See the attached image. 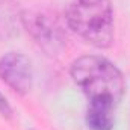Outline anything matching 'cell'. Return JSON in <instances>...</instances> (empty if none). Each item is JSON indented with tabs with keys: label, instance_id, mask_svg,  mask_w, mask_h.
Segmentation results:
<instances>
[{
	"label": "cell",
	"instance_id": "obj_1",
	"mask_svg": "<svg viewBox=\"0 0 130 130\" xmlns=\"http://www.w3.org/2000/svg\"><path fill=\"white\" fill-rule=\"evenodd\" d=\"M71 79L88 100H104L115 104L124 95L126 82L121 71L101 56H82L71 64Z\"/></svg>",
	"mask_w": 130,
	"mask_h": 130
},
{
	"label": "cell",
	"instance_id": "obj_2",
	"mask_svg": "<svg viewBox=\"0 0 130 130\" xmlns=\"http://www.w3.org/2000/svg\"><path fill=\"white\" fill-rule=\"evenodd\" d=\"M70 29L98 48L113 39V9L110 0H71L67 11Z\"/></svg>",
	"mask_w": 130,
	"mask_h": 130
},
{
	"label": "cell",
	"instance_id": "obj_3",
	"mask_svg": "<svg viewBox=\"0 0 130 130\" xmlns=\"http://www.w3.org/2000/svg\"><path fill=\"white\" fill-rule=\"evenodd\" d=\"M0 79L15 92L27 94L32 88V62L23 53L11 52L0 59Z\"/></svg>",
	"mask_w": 130,
	"mask_h": 130
},
{
	"label": "cell",
	"instance_id": "obj_4",
	"mask_svg": "<svg viewBox=\"0 0 130 130\" xmlns=\"http://www.w3.org/2000/svg\"><path fill=\"white\" fill-rule=\"evenodd\" d=\"M23 23L27 26V30L33 35L36 42L42 45L44 48L56 50V47L62 42L59 27L52 23L48 18L42 15H32V17H23Z\"/></svg>",
	"mask_w": 130,
	"mask_h": 130
},
{
	"label": "cell",
	"instance_id": "obj_5",
	"mask_svg": "<svg viewBox=\"0 0 130 130\" xmlns=\"http://www.w3.org/2000/svg\"><path fill=\"white\" fill-rule=\"evenodd\" d=\"M117 104L104 100H91L86 109V126L89 130H112L115 124Z\"/></svg>",
	"mask_w": 130,
	"mask_h": 130
},
{
	"label": "cell",
	"instance_id": "obj_6",
	"mask_svg": "<svg viewBox=\"0 0 130 130\" xmlns=\"http://www.w3.org/2000/svg\"><path fill=\"white\" fill-rule=\"evenodd\" d=\"M17 12L12 3L8 0H0V33H6L14 29Z\"/></svg>",
	"mask_w": 130,
	"mask_h": 130
},
{
	"label": "cell",
	"instance_id": "obj_7",
	"mask_svg": "<svg viewBox=\"0 0 130 130\" xmlns=\"http://www.w3.org/2000/svg\"><path fill=\"white\" fill-rule=\"evenodd\" d=\"M0 115H3L6 118H11V115H12V109H11L9 103L6 101V98L3 97L2 92H0Z\"/></svg>",
	"mask_w": 130,
	"mask_h": 130
}]
</instances>
